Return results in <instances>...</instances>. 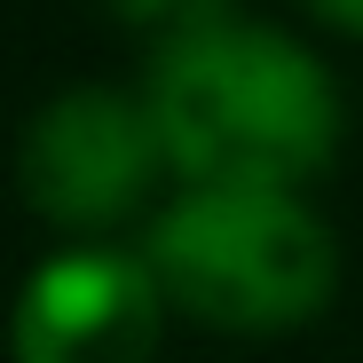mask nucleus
<instances>
[{"mask_svg": "<svg viewBox=\"0 0 363 363\" xmlns=\"http://www.w3.org/2000/svg\"><path fill=\"white\" fill-rule=\"evenodd\" d=\"M143 111L182 190H308L340 158L347 103L332 64L284 24L221 16L150 48Z\"/></svg>", "mask_w": 363, "mask_h": 363, "instance_id": "obj_1", "label": "nucleus"}, {"mask_svg": "<svg viewBox=\"0 0 363 363\" xmlns=\"http://www.w3.org/2000/svg\"><path fill=\"white\" fill-rule=\"evenodd\" d=\"M143 269L174 316L237 340H277L332 308L340 237L292 190H182L143 229Z\"/></svg>", "mask_w": 363, "mask_h": 363, "instance_id": "obj_2", "label": "nucleus"}, {"mask_svg": "<svg viewBox=\"0 0 363 363\" xmlns=\"http://www.w3.org/2000/svg\"><path fill=\"white\" fill-rule=\"evenodd\" d=\"M158 135H150V111L127 87H64L48 95L24 135H16V190L40 221L95 237L135 221L158 190Z\"/></svg>", "mask_w": 363, "mask_h": 363, "instance_id": "obj_3", "label": "nucleus"}, {"mask_svg": "<svg viewBox=\"0 0 363 363\" xmlns=\"http://www.w3.org/2000/svg\"><path fill=\"white\" fill-rule=\"evenodd\" d=\"M166 340V292L143 253L64 245L48 253L9 308L16 363H150Z\"/></svg>", "mask_w": 363, "mask_h": 363, "instance_id": "obj_4", "label": "nucleus"}, {"mask_svg": "<svg viewBox=\"0 0 363 363\" xmlns=\"http://www.w3.org/2000/svg\"><path fill=\"white\" fill-rule=\"evenodd\" d=\"M118 16H127L135 32H150V48H166V40L198 32V24H221L229 0H118Z\"/></svg>", "mask_w": 363, "mask_h": 363, "instance_id": "obj_5", "label": "nucleus"}, {"mask_svg": "<svg viewBox=\"0 0 363 363\" xmlns=\"http://www.w3.org/2000/svg\"><path fill=\"white\" fill-rule=\"evenodd\" d=\"M316 24H332V32H347V40H363V0H300Z\"/></svg>", "mask_w": 363, "mask_h": 363, "instance_id": "obj_6", "label": "nucleus"}]
</instances>
